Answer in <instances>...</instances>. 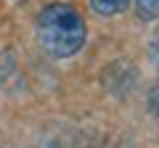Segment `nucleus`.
Here are the masks:
<instances>
[{"label":"nucleus","instance_id":"1","mask_svg":"<svg viewBox=\"0 0 159 148\" xmlns=\"http://www.w3.org/2000/svg\"><path fill=\"white\" fill-rule=\"evenodd\" d=\"M34 32H37V42L43 45V50L53 58H72L74 53L82 50L88 40L85 19L69 3L45 6L34 21Z\"/></svg>","mask_w":159,"mask_h":148},{"label":"nucleus","instance_id":"2","mask_svg":"<svg viewBox=\"0 0 159 148\" xmlns=\"http://www.w3.org/2000/svg\"><path fill=\"white\" fill-rule=\"evenodd\" d=\"M127 6H130V0H90L93 13H98V16H103V19H111V16L125 13Z\"/></svg>","mask_w":159,"mask_h":148},{"label":"nucleus","instance_id":"3","mask_svg":"<svg viewBox=\"0 0 159 148\" xmlns=\"http://www.w3.org/2000/svg\"><path fill=\"white\" fill-rule=\"evenodd\" d=\"M135 13L141 21H154L159 16V0H135Z\"/></svg>","mask_w":159,"mask_h":148},{"label":"nucleus","instance_id":"4","mask_svg":"<svg viewBox=\"0 0 159 148\" xmlns=\"http://www.w3.org/2000/svg\"><path fill=\"white\" fill-rule=\"evenodd\" d=\"M151 63H157V37H151Z\"/></svg>","mask_w":159,"mask_h":148}]
</instances>
